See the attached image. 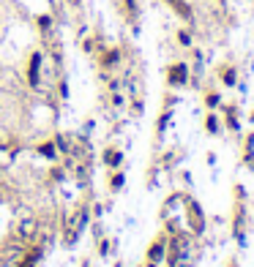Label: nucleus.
<instances>
[{
	"label": "nucleus",
	"mask_w": 254,
	"mask_h": 267,
	"mask_svg": "<svg viewBox=\"0 0 254 267\" xmlns=\"http://www.w3.org/2000/svg\"><path fill=\"white\" fill-rule=\"evenodd\" d=\"M170 79H172V82H183V79H186V69H183V65H178V69H172V74H170Z\"/></svg>",
	"instance_id": "2"
},
{
	"label": "nucleus",
	"mask_w": 254,
	"mask_h": 267,
	"mask_svg": "<svg viewBox=\"0 0 254 267\" xmlns=\"http://www.w3.org/2000/svg\"><path fill=\"white\" fill-rule=\"evenodd\" d=\"M150 259H153V262H156V259H162V243H156L150 248Z\"/></svg>",
	"instance_id": "3"
},
{
	"label": "nucleus",
	"mask_w": 254,
	"mask_h": 267,
	"mask_svg": "<svg viewBox=\"0 0 254 267\" xmlns=\"http://www.w3.org/2000/svg\"><path fill=\"white\" fill-rule=\"evenodd\" d=\"M38 63H41V57L33 55V63H30V82H33V85L38 82Z\"/></svg>",
	"instance_id": "1"
}]
</instances>
